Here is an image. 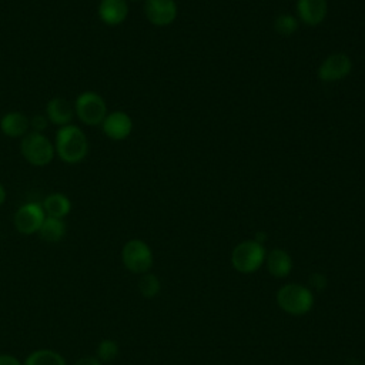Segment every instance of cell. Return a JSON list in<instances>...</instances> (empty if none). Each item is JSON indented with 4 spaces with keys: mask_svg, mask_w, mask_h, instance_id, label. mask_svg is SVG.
<instances>
[{
    "mask_svg": "<svg viewBox=\"0 0 365 365\" xmlns=\"http://www.w3.org/2000/svg\"><path fill=\"white\" fill-rule=\"evenodd\" d=\"M56 155L66 164H78L88 154V138L86 133L74 124L60 127L54 138Z\"/></svg>",
    "mask_w": 365,
    "mask_h": 365,
    "instance_id": "1",
    "label": "cell"
},
{
    "mask_svg": "<svg viewBox=\"0 0 365 365\" xmlns=\"http://www.w3.org/2000/svg\"><path fill=\"white\" fill-rule=\"evenodd\" d=\"M277 304L289 315H305L314 307V294L302 284H285L277 292Z\"/></svg>",
    "mask_w": 365,
    "mask_h": 365,
    "instance_id": "2",
    "label": "cell"
},
{
    "mask_svg": "<svg viewBox=\"0 0 365 365\" xmlns=\"http://www.w3.org/2000/svg\"><path fill=\"white\" fill-rule=\"evenodd\" d=\"M23 158L34 167H46L56 157L54 143L43 133L29 131L20 141Z\"/></svg>",
    "mask_w": 365,
    "mask_h": 365,
    "instance_id": "3",
    "label": "cell"
},
{
    "mask_svg": "<svg viewBox=\"0 0 365 365\" xmlns=\"http://www.w3.org/2000/svg\"><path fill=\"white\" fill-rule=\"evenodd\" d=\"M267 251L255 240H245L237 244L231 252V264L241 274H252L265 262Z\"/></svg>",
    "mask_w": 365,
    "mask_h": 365,
    "instance_id": "4",
    "label": "cell"
},
{
    "mask_svg": "<svg viewBox=\"0 0 365 365\" xmlns=\"http://www.w3.org/2000/svg\"><path fill=\"white\" fill-rule=\"evenodd\" d=\"M73 106L76 117L86 125H100L107 115L106 100L96 91L80 93Z\"/></svg>",
    "mask_w": 365,
    "mask_h": 365,
    "instance_id": "5",
    "label": "cell"
},
{
    "mask_svg": "<svg viewBox=\"0 0 365 365\" xmlns=\"http://www.w3.org/2000/svg\"><path fill=\"white\" fill-rule=\"evenodd\" d=\"M121 261L133 274H145L151 269L154 257L150 245L138 238L127 241L121 248Z\"/></svg>",
    "mask_w": 365,
    "mask_h": 365,
    "instance_id": "6",
    "label": "cell"
},
{
    "mask_svg": "<svg viewBox=\"0 0 365 365\" xmlns=\"http://www.w3.org/2000/svg\"><path fill=\"white\" fill-rule=\"evenodd\" d=\"M46 218V212L43 210V205L36 201L26 202L17 208L14 212V227L20 234L31 235L34 232H38L43 221Z\"/></svg>",
    "mask_w": 365,
    "mask_h": 365,
    "instance_id": "7",
    "label": "cell"
},
{
    "mask_svg": "<svg viewBox=\"0 0 365 365\" xmlns=\"http://www.w3.org/2000/svg\"><path fill=\"white\" fill-rule=\"evenodd\" d=\"M352 60L345 53H332L321 63L318 68V77L324 83L339 81L351 74Z\"/></svg>",
    "mask_w": 365,
    "mask_h": 365,
    "instance_id": "8",
    "label": "cell"
},
{
    "mask_svg": "<svg viewBox=\"0 0 365 365\" xmlns=\"http://www.w3.org/2000/svg\"><path fill=\"white\" fill-rule=\"evenodd\" d=\"M100 125L104 135L113 141H123L128 138L134 127L131 117L121 110L107 113Z\"/></svg>",
    "mask_w": 365,
    "mask_h": 365,
    "instance_id": "9",
    "label": "cell"
},
{
    "mask_svg": "<svg viewBox=\"0 0 365 365\" xmlns=\"http://www.w3.org/2000/svg\"><path fill=\"white\" fill-rule=\"evenodd\" d=\"M177 13H178V7L175 0H145L144 1L145 19L157 27L170 26L177 19Z\"/></svg>",
    "mask_w": 365,
    "mask_h": 365,
    "instance_id": "10",
    "label": "cell"
},
{
    "mask_svg": "<svg viewBox=\"0 0 365 365\" xmlns=\"http://www.w3.org/2000/svg\"><path fill=\"white\" fill-rule=\"evenodd\" d=\"M97 16L106 26H120L128 16L127 0H100Z\"/></svg>",
    "mask_w": 365,
    "mask_h": 365,
    "instance_id": "11",
    "label": "cell"
},
{
    "mask_svg": "<svg viewBox=\"0 0 365 365\" xmlns=\"http://www.w3.org/2000/svg\"><path fill=\"white\" fill-rule=\"evenodd\" d=\"M328 13L327 0H297V16L307 26L321 24Z\"/></svg>",
    "mask_w": 365,
    "mask_h": 365,
    "instance_id": "12",
    "label": "cell"
},
{
    "mask_svg": "<svg viewBox=\"0 0 365 365\" xmlns=\"http://www.w3.org/2000/svg\"><path fill=\"white\" fill-rule=\"evenodd\" d=\"M74 115V106L64 97H53L46 104V117L54 125H68Z\"/></svg>",
    "mask_w": 365,
    "mask_h": 365,
    "instance_id": "13",
    "label": "cell"
},
{
    "mask_svg": "<svg viewBox=\"0 0 365 365\" xmlns=\"http://www.w3.org/2000/svg\"><path fill=\"white\" fill-rule=\"evenodd\" d=\"M0 130L10 138H23L30 131V118L20 111H9L0 120Z\"/></svg>",
    "mask_w": 365,
    "mask_h": 365,
    "instance_id": "14",
    "label": "cell"
},
{
    "mask_svg": "<svg viewBox=\"0 0 365 365\" xmlns=\"http://www.w3.org/2000/svg\"><path fill=\"white\" fill-rule=\"evenodd\" d=\"M268 272L275 278H285L292 269L291 255L281 248L271 250L265 257Z\"/></svg>",
    "mask_w": 365,
    "mask_h": 365,
    "instance_id": "15",
    "label": "cell"
},
{
    "mask_svg": "<svg viewBox=\"0 0 365 365\" xmlns=\"http://www.w3.org/2000/svg\"><path fill=\"white\" fill-rule=\"evenodd\" d=\"M43 210L47 217H54V218H63L70 214L71 211V201L70 198L63 194V192H51L48 194L43 202Z\"/></svg>",
    "mask_w": 365,
    "mask_h": 365,
    "instance_id": "16",
    "label": "cell"
},
{
    "mask_svg": "<svg viewBox=\"0 0 365 365\" xmlns=\"http://www.w3.org/2000/svg\"><path fill=\"white\" fill-rule=\"evenodd\" d=\"M66 231H67V225L63 218H54V217L46 215L38 230V235L46 242H58L66 235Z\"/></svg>",
    "mask_w": 365,
    "mask_h": 365,
    "instance_id": "17",
    "label": "cell"
},
{
    "mask_svg": "<svg viewBox=\"0 0 365 365\" xmlns=\"http://www.w3.org/2000/svg\"><path fill=\"white\" fill-rule=\"evenodd\" d=\"M24 365H66V361L53 349H37L26 358Z\"/></svg>",
    "mask_w": 365,
    "mask_h": 365,
    "instance_id": "18",
    "label": "cell"
},
{
    "mask_svg": "<svg viewBox=\"0 0 365 365\" xmlns=\"http://www.w3.org/2000/svg\"><path fill=\"white\" fill-rule=\"evenodd\" d=\"M161 289V284L160 279L151 274V272H145L141 275L140 281H138V291L143 297L145 298H154L158 295Z\"/></svg>",
    "mask_w": 365,
    "mask_h": 365,
    "instance_id": "19",
    "label": "cell"
},
{
    "mask_svg": "<svg viewBox=\"0 0 365 365\" xmlns=\"http://www.w3.org/2000/svg\"><path fill=\"white\" fill-rule=\"evenodd\" d=\"M298 19L289 13H282L275 17L274 20V29L277 33L282 36H291L298 29Z\"/></svg>",
    "mask_w": 365,
    "mask_h": 365,
    "instance_id": "20",
    "label": "cell"
},
{
    "mask_svg": "<svg viewBox=\"0 0 365 365\" xmlns=\"http://www.w3.org/2000/svg\"><path fill=\"white\" fill-rule=\"evenodd\" d=\"M118 344L114 339H103L97 346V359L100 362H110L118 355Z\"/></svg>",
    "mask_w": 365,
    "mask_h": 365,
    "instance_id": "21",
    "label": "cell"
},
{
    "mask_svg": "<svg viewBox=\"0 0 365 365\" xmlns=\"http://www.w3.org/2000/svg\"><path fill=\"white\" fill-rule=\"evenodd\" d=\"M48 125V120L46 114H36L30 117V130L36 133H43Z\"/></svg>",
    "mask_w": 365,
    "mask_h": 365,
    "instance_id": "22",
    "label": "cell"
},
{
    "mask_svg": "<svg viewBox=\"0 0 365 365\" xmlns=\"http://www.w3.org/2000/svg\"><path fill=\"white\" fill-rule=\"evenodd\" d=\"M0 365H21V362L9 354H0Z\"/></svg>",
    "mask_w": 365,
    "mask_h": 365,
    "instance_id": "23",
    "label": "cell"
},
{
    "mask_svg": "<svg viewBox=\"0 0 365 365\" xmlns=\"http://www.w3.org/2000/svg\"><path fill=\"white\" fill-rule=\"evenodd\" d=\"M76 365H103V362H100L96 356H84L80 358Z\"/></svg>",
    "mask_w": 365,
    "mask_h": 365,
    "instance_id": "24",
    "label": "cell"
},
{
    "mask_svg": "<svg viewBox=\"0 0 365 365\" xmlns=\"http://www.w3.org/2000/svg\"><path fill=\"white\" fill-rule=\"evenodd\" d=\"M6 197H7V194H6V188H4V187H3V184L0 182V207L4 204Z\"/></svg>",
    "mask_w": 365,
    "mask_h": 365,
    "instance_id": "25",
    "label": "cell"
},
{
    "mask_svg": "<svg viewBox=\"0 0 365 365\" xmlns=\"http://www.w3.org/2000/svg\"><path fill=\"white\" fill-rule=\"evenodd\" d=\"M128 1V0H127ZM130 1H140V0H130Z\"/></svg>",
    "mask_w": 365,
    "mask_h": 365,
    "instance_id": "26",
    "label": "cell"
}]
</instances>
